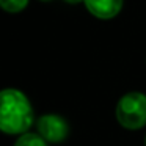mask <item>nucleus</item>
Listing matches in <instances>:
<instances>
[{
	"label": "nucleus",
	"instance_id": "obj_1",
	"mask_svg": "<svg viewBox=\"0 0 146 146\" xmlns=\"http://www.w3.org/2000/svg\"><path fill=\"white\" fill-rule=\"evenodd\" d=\"M33 110L27 96L14 88L0 91V130L3 133L17 135L27 133L32 126Z\"/></svg>",
	"mask_w": 146,
	"mask_h": 146
},
{
	"label": "nucleus",
	"instance_id": "obj_2",
	"mask_svg": "<svg viewBox=\"0 0 146 146\" xmlns=\"http://www.w3.org/2000/svg\"><path fill=\"white\" fill-rule=\"evenodd\" d=\"M116 119L130 130L143 127L146 124V96L138 91L124 94L116 105Z\"/></svg>",
	"mask_w": 146,
	"mask_h": 146
},
{
	"label": "nucleus",
	"instance_id": "obj_3",
	"mask_svg": "<svg viewBox=\"0 0 146 146\" xmlns=\"http://www.w3.org/2000/svg\"><path fill=\"white\" fill-rule=\"evenodd\" d=\"M38 135L42 137L46 141L60 143L68 135V124L58 115H44L38 119Z\"/></svg>",
	"mask_w": 146,
	"mask_h": 146
},
{
	"label": "nucleus",
	"instance_id": "obj_6",
	"mask_svg": "<svg viewBox=\"0 0 146 146\" xmlns=\"http://www.w3.org/2000/svg\"><path fill=\"white\" fill-rule=\"evenodd\" d=\"M29 5V0H0V8L8 13H19Z\"/></svg>",
	"mask_w": 146,
	"mask_h": 146
},
{
	"label": "nucleus",
	"instance_id": "obj_5",
	"mask_svg": "<svg viewBox=\"0 0 146 146\" xmlns=\"http://www.w3.org/2000/svg\"><path fill=\"white\" fill-rule=\"evenodd\" d=\"M14 146H47L46 140L39 137L38 133H24L17 138Z\"/></svg>",
	"mask_w": 146,
	"mask_h": 146
},
{
	"label": "nucleus",
	"instance_id": "obj_8",
	"mask_svg": "<svg viewBox=\"0 0 146 146\" xmlns=\"http://www.w3.org/2000/svg\"><path fill=\"white\" fill-rule=\"evenodd\" d=\"M42 2H50V0H42Z\"/></svg>",
	"mask_w": 146,
	"mask_h": 146
},
{
	"label": "nucleus",
	"instance_id": "obj_7",
	"mask_svg": "<svg viewBox=\"0 0 146 146\" xmlns=\"http://www.w3.org/2000/svg\"><path fill=\"white\" fill-rule=\"evenodd\" d=\"M64 2H68V3H79V2H83V0H64Z\"/></svg>",
	"mask_w": 146,
	"mask_h": 146
},
{
	"label": "nucleus",
	"instance_id": "obj_9",
	"mask_svg": "<svg viewBox=\"0 0 146 146\" xmlns=\"http://www.w3.org/2000/svg\"><path fill=\"white\" fill-rule=\"evenodd\" d=\"M145 143H146V141H145Z\"/></svg>",
	"mask_w": 146,
	"mask_h": 146
},
{
	"label": "nucleus",
	"instance_id": "obj_4",
	"mask_svg": "<svg viewBox=\"0 0 146 146\" xmlns=\"http://www.w3.org/2000/svg\"><path fill=\"white\" fill-rule=\"evenodd\" d=\"M90 13L98 19H111L121 11L123 0H83Z\"/></svg>",
	"mask_w": 146,
	"mask_h": 146
}]
</instances>
